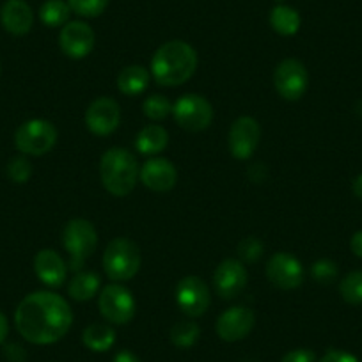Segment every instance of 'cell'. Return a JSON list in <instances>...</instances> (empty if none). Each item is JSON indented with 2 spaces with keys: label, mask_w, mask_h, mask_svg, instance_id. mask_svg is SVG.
<instances>
[{
  "label": "cell",
  "mask_w": 362,
  "mask_h": 362,
  "mask_svg": "<svg viewBox=\"0 0 362 362\" xmlns=\"http://www.w3.org/2000/svg\"><path fill=\"white\" fill-rule=\"evenodd\" d=\"M267 277L279 290H295L304 283L305 272L293 254L276 252L267 263Z\"/></svg>",
  "instance_id": "obj_11"
},
{
  "label": "cell",
  "mask_w": 362,
  "mask_h": 362,
  "mask_svg": "<svg viewBox=\"0 0 362 362\" xmlns=\"http://www.w3.org/2000/svg\"><path fill=\"white\" fill-rule=\"evenodd\" d=\"M142 110H144V116L151 121H162L173 112V103L163 95H151L142 103Z\"/></svg>",
  "instance_id": "obj_28"
},
{
  "label": "cell",
  "mask_w": 362,
  "mask_h": 362,
  "mask_svg": "<svg viewBox=\"0 0 362 362\" xmlns=\"http://www.w3.org/2000/svg\"><path fill=\"white\" fill-rule=\"evenodd\" d=\"M337 274H339V268H337V264L334 263L332 259H327V257L315 261L311 267L313 279L320 284H330L332 281H336Z\"/></svg>",
  "instance_id": "obj_30"
},
{
  "label": "cell",
  "mask_w": 362,
  "mask_h": 362,
  "mask_svg": "<svg viewBox=\"0 0 362 362\" xmlns=\"http://www.w3.org/2000/svg\"><path fill=\"white\" fill-rule=\"evenodd\" d=\"M351 189H354V194L358 197V199L362 201V174H358L357 177L354 180V185H351Z\"/></svg>",
  "instance_id": "obj_39"
},
{
  "label": "cell",
  "mask_w": 362,
  "mask_h": 362,
  "mask_svg": "<svg viewBox=\"0 0 362 362\" xmlns=\"http://www.w3.org/2000/svg\"><path fill=\"white\" fill-rule=\"evenodd\" d=\"M201 336V329L197 323L185 320V322H177L170 327L169 337L170 343L176 348H192L197 343Z\"/></svg>",
  "instance_id": "obj_26"
},
{
  "label": "cell",
  "mask_w": 362,
  "mask_h": 362,
  "mask_svg": "<svg viewBox=\"0 0 362 362\" xmlns=\"http://www.w3.org/2000/svg\"><path fill=\"white\" fill-rule=\"evenodd\" d=\"M277 2H283V0H277Z\"/></svg>",
  "instance_id": "obj_40"
},
{
  "label": "cell",
  "mask_w": 362,
  "mask_h": 362,
  "mask_svg": "<svg viewBox=\"0 0 362 362\" xmlns=\"http://www.w3.org/2000/svg\"><path fill=\"white\" fill-rule=\"evenodd\" d=\"M62 245L69 254V268L80 272L98 245V231L86 218H73L62 233Z\"/></svg>",
  "instance_id": "obj_5"
},
{
  "label": "cell",
  "mask_w": 362,
  "mask_h": 362,
  "mask_svg": "<svg viewBox=\"0 0 362 362\" xmlns=\"http://www.w3.org/2000/svg\"><path fill=\"white\" fill-rule=\"evenodd\" d=\"M196 69V50L189 43L180 40L163 43L151 59V75L160 86H181V83L192 78Z\"/></svg>",
  "instance_id": "obj_2"
},
{
  "label": "cell",
  "mask_w": 362,
  "mask_h": 362,
  "mask_svg": "<svg viewBox=\"0 0 362 362\" xmlns=\"http://www.w3.org/2000/svg\"><path fill=\"white\" fill-rule=\"evenodd\" d=\"M121 123V107L112 98H98L86 110V124L90 134L105 137L114 134Z\"/></svg>",
  "instance_id": "obj_14"
},
{
  "label": "cell",
  "mask_w": 362,
  "mask_h": 362,
  "mask_svg": "<svg viewBox=\"0 0 362 362\" xmlns=\"http://www.w3.org/2000/svg\"><path fill=\"white\" fill-rule=\"evenodd\" d=\"M238 256L245 263H256L263 256V243L254 236H247L238 243Z\"/></svg>",
  "instance_id": "obj_32"
},
{
  "label": "cell",
  "mask_w": 362,
  "mask_h": 362,
  "mask_svg": "<svg viewBox=\"0 0 362 362\" xmlns=\"http://www.w3.org/2000/svg\"><path fill=\"white\" fill-rule=\"evenodd\" d=\"M2 27L13 36H25L34 23V13L25 0H6L0 9Z\"/></svg>",
  "instance_id": "obj_19"
},
{
  "label": "cell",
  "mask_w": 362,
  "mask_h": 362,
  "mask_svg": "<svg viewBox=\"0 0 362 362\" xmlns=\"http://www.w3.org/2000/svg\"><path fill=\"white\" fill-rule=\"evenodd\" d=\"M30 174H33V165H30V162L25 156H15L8 163V176L15 183H27Z\"/></svg>",
  "instance_id": "obj_31"
},
{
  "label": "cell",
  "mask_w": 362,
  "mask_h": 362,
  "mask_svg": "<svg viewBox=\"0 0 362 362\" xmlns=\"http://www.w3.org/2000/svg\"><path fill=\"white\" fill-rule=\"evenodd\" d=\"M176 123L187 132H203L214 121V107L204 96L185 95L173 105Z\"/></svg>",
  "instance_id": "obj_8"
},
{
  "label": "cell",
  "mask_w": 362,
  "mask_h": 362,
  "mask_svg": "<svg viewBox=\"0 0 362 362\" xmlns=\"http://www.w3.org/2000/svg\"><path fill=\"white\" fill-rule=\"evenodd\" d=\"M254 323H256V316L249 308L235 305V308H229L228 311L218 316L215 329H217L218 337L222 341L236 343V341H242L243 337L252 332Z\"/></svg>",
  "instance_id": "obj_15"
},
{
  "label": "cell",
  "mask_w": 362,
  "mask_h": 362,
  "mask_svg": "<svg viewBox=\"0 0 362 362\" xmlns=\"http://www.w3.org/2000/svg\"><path fill=\"white\" fill-rule=\"evenodd\" d=\"M151 73L141 64L127 66L117 76V89L124 96H139L142 95L149 86Z\"/></svg>",
  "instance_id": "obj_20"
},
{
  "label": "cell",
  "mask_w": 362,
  "mask_h": 362,
  "mask_svg": "<svg viewBox=\"0 0 362 362\" xmlns=\"http://www.w3.org/2000/svg\"><path fill=\"white\" fill-rule=\"evenodd\" d=\"M315 351L308 350V348H297V350H291L281 358V362H315Z\"/></svg>",
  "instance_id": "obj_33"
},
{
  "label": "cell",
  "mask_w": 362,
  "mask_h": 362,
  "mask_svg": "<svg viewBox=\"0 0 362 362\" xmlns=\"http://www.w3.org/2000/svg\"><path fill=\"white\" fill-rule=\"evenodd\" d=\"M82 343L90 351L103 354V351H109L116 343V330L105 323H90L83 330Z\"/></svg>",
  "instance_id": "obj_22"
},
{
  "label": "cell",
  "mask_w": 362,
  "mask_h": 362,
  "mask_svg": "<svg viewBox=\"0 0 362 362\" xmlns=\"http://www.w3.org/2000/svg\"><path fill=\"white\" fill-rule=\"evenodd\" d=\"M339 293L344 302L351 305L362 304V272H351L341 281Z\"/></svg>",
  "instance_id": "obj_27"
},
{
  "label": "cell",
  "mask_w": 362,
  "mask_h": 362,
  "mask_svg": "<svg viewBox=\"0 0 362 362\" xmlns=\"http://www.w3.org/2000/svg\"><path fill=\"white\" fill-rule=\"evenodd\" d=\"M100 313L107 322L114 323V325H127L134 320L135 311H137V304L128 290L123 284H109L102 290L98 298Z\"/></svg>",
  "instance_id": "obj_7"
},
{
  "label": "cell",
  "mask_w": 362,
  "mask_h": 362,
  "mask_svg": "<svg viewBox=\"0 0 362 362\" xmlns=\"http://www.w3.org/2000/svg\"><path fill=\"white\" fill-rule=\"evenodd\" d=\"M61 50L71 59H83L93 52L96 45V34L86 22H68L59 34Z\"/></svg>",
  "instance_id": "obj_13"
},
{
  "label": "cell",
  "mask_w": 362,
  "mask_h": 362,
  "mask_svg": "<svg viewBox=\"0 0 362 362\" xmlns=\"http://www.w3.org/2000/svg\"><path fill=\"white\" fill-rule=\"evenodd\" d=\"M73 313L68 300L52 291H34L18 304L15 325L20 336L33 344H52L68 334Z\"/></svg>",
  "instance_id": "obj_1"
},
{
  "label": "cell",
  "mask_w": 362,
  "mask_h": 362,
  "mask_svg": "<svg viewBox=\"0 0 362 362\" xmlns=\"http://www.w3.org/2000/svg\"><path fill=\"white\" fill-rule=\"evenodd\" d=\"M247 281H249L247 268L243 267L242 261L233 259V257L222 261L214 274L215 291L226 300L238 297L247 286Z\"/></svg>",
  "instance_id": "obj_16"
},
{
  "label": "cell",
  "mask_w": 362,
  "mask_h": 362,
  "mask_svg": "<svg viewBox=\"0 0 362 362\" xmlns=\"http://www.w3.org/2000/svg\"><path fill=\"white\" fill-rule=\"evenodd\" d=\"M139 163L134 153L124 148H110L100 160V177L107 192L124 197L135 189L139 180Z\"/></svg>",
  "instance_id": "obj_3"
},
{
  "label": "cell",
  "mask_w": 362,
  "mask_h": 362,
  "mask_svg": "<svg viewBox=\"0 0 362 362\" xmlns=\"http://www.w3.org/2000/svg\"><path fill=\"white\" fill-rule=\"evenodd\" d=\"M9 334V322L4 313H0V344L4 343Z\"/></svg>",
  "instance_id": "obj_38"
},
{
  "label": "cell",
  "mask_w": 362,
  "mask_h": 362,
  "mask_svg": "<svg viewBox=\"0 0 362 362\" xmlns=\"http://www.w3.org/2000/svg\"><path fill=\"white\" fill-rule=\"evenodd\" d=\"M71 8L64 0H47L40 9L41 22L47 27H64L69 22Z\"/></svg>",
  "instance_id": "obj_25"
},
{
  "label": "cell",
  "mask_w": 362,
  "mask_h": 362,
  "mask_svg": "<svg viewBox=\"0 0 362 362\" xmlns=\"http://www.w3.org/2000/svg\"><path fill=\"white\" fill-rule=\"evenodd\" d=\"M34 270L41 283L50 288H59L68 277V264L55 250L43 249L34 257Z\"/></svg>",
  "instance_id": "obj_18"
},
{
  "label": "cell",
  "mask_w": 362,
  "mask_h": 362,
  "mask_svg": "<svg viewBox=\"0 0 362 362\" xmlns=\"http://www.w3.org/2000/svg\"><path fill=\"white\" fill-rule=\"evenodd\" d=\"M261 139V128L254 117L242 116L231 124L229 130V151L236 160H247L256 151Z\"/></svg>",
  "instance_id": "obj_12"
},
{
  "label": "cell",
  "mask_w": 362,
  "mask_h": 362,
  "mask_svg": "<svg viewBox=\"0 0 362 362\" xmlns=\"http://www.w3.org/2000/svg\"><path fill=\"white\" fill-rule=\"evenodd\" d=\"M320 362H361V361H358L355 355L348 354V351L344 350H329L322 358H320Z\"/></svg>",
  "instance_id": "obj_34"
},
{
  "label": "cell",
  "mask_w": 362,
  "mask_h": 362,
  "mask_svg": "<svg viewBox=\"0 0 362 362\" xmlns=\"http://www.w3.org/2000/svg\"><path fill=\"white\" fill-rule=\"evenodd\" d=\"M4 357L8 358L9 362H25L27 351L23 350L18 343H9L6 344L4 348Z\"/></svg>",
  "instance_id": "obj_35"
},
{
  "label": "cell",
  "mask_w": 362,
  "mask_h": 362,
  "mask_svg": "<svg viewBox=\"0 0 362 362\" xmlns=\"http://www.w3.org/2000/svg\"><path fill=\"white\" fill-rule=\"evenodd\" d=\"M176 304L189 318L203 316L211 304L210 288L197 276L183 277L176 288Z\"/></svg>",
  "instance_id": "obj_10"
},
{
  "label": "cell",
  "mask_w": 362,
  "mask_h": 362,
  "mask_svg": "<svg viewBox=\"0 0 362 362\" xmlns=\"http://www.w3.org/2000/svg\"><path fill=\"white\" fill-rule=\"evenodd\" d=\"M112 362H141V358H139L137 355L134 354V351L121 350V351H117L116 355H114Z\"/></svg>",
  "instance_id": "obj_36"
},
{
  "label": "cell",
  "mask_w": 362,
  "mask_h": 362,
  "mask_svg": "<svg viewBox=\"0 0 362 362\" xmlns=\"http://www.w3.org/2000/svg\"><path fill=\"white\" fill-rule=\"evenodd\" d=\"M55 142H57V128L47 119L25 121L15 134V146L23 155H47Z\"/></svg>",
  "instance_id": "obj_6"
},
{
  "label": "cell",
  "mask_w": 362,
  "mask_h": 362,
  "mask_svg": "<svg viewBox=\"0 0 362 362\" xmlns=\"http://www.w3.org/2000/svg\"><path fill=\"white\" fill-rule=\"evenodd\" d=\"M350 247H351V252L355 256L362 257V231H357L350 240Z\"/></svg>",
  "instance_id": "obj_37"
},
{
  "label": "cell",
  "mask_w": 362,
  "mask_h": 362,
  "mask_svg": "<svg viewBox=\"0 0 362 362\" xmlns=\"http://www.w3.org/2000/svg\"><path fill=\"white\" fill-rule=\"evenodd\" d=\"M139 177L153 192H169L177 181V170L167 158H151L141 167Z\"/></svg>",
  "instance_id": "obj_17"
},
{
  "label": "cell",
  "mask_w": 362,
  "mask_h": 362,
  "mask_svg": "<svg viewBox=\"0 0 362 362\" xmlns=\"http://www.w3.org/2000/svg\"><path fill=\"white\" fill-rule=\"evenodd\" d=\"M73 13L83 18H96L102 15L109 6V0H68Z\"/></svg>",
  "instance_id": "obj_29"
},
{
  "label": "cell",
  "mask_w": 362,
  "mask_h": 362,
  "mask_svg": "<svg viewBox=\"0 0 362 362\" xmlns=\"http://www.w3.org/2000/svg\"><path fill=\"white\" fill-rule=\"evenodd\" d=\"M270 25L281 36H295L300 29V15L290 6L279 4L270 11Z\"/></svg>",
  "instance_id": "obj_24"
},
{
  "label": "cell",
  "mask_w": 362,
  "mask_h": 362,
  "mask_svg": "<svg viewBox=\"0 0 362 362\" xmlns=\"http://www.w3.org/2000/svg\"><path fill=\"white\" fill-rule=\"evenodd\" d=\"M169 144V134L160 124H148L142 128L137 134V141H135V148L141 155L151 156L158 155Z\"/></svg>",
  "instance_id": "obj_21"
},
{
  "label": "cell",
  "mask_w": 362,
  "mask_h": 362,
  "mask_svg": "<svg viewBox=\"0 0 362 362\" xmlns=\"http://www.w3.org/2000/svg\"><path fill=\"white\" fill-rule=\"evenodd\" d=\"M100 290V276L95 272H76L69 281L68 295L76 302H87L95 297Z\"/></svg>",
  "instance_id": "obj_23"
},
{
  "label": "cell",
  "mask_w": 362,
  "mask_h": 362,
  "mask_svg": "<svg viewBox=\"0 0 362 362\" xmlns=\"http://www.w3.org/2000/svg\"><path fill=\"white\" fill-rule=\"evenodd\" d=\"M141 249L128 238H116L103 254V270L110 281H130L141 270Z\"/></svg>",
  "instance_id": "obj_4"
},
{
  "label": "cell",
  "mask_w": 362,
  "mask_h": 362,
  "mask_svg": "<svg viewBox=\"0 0 362 362\" xmlns=\"http://www.w3.org/2000/svg\"><path fill=\"white\" fill-rule=\"evenodd\" d=\"M274 83L281 98L288 102H297L305 95L309 86L308 68L298 59H284L277 64L274 73Z\"/></svg>",
  "instance_id": "obj_9"
}]
</instances>
